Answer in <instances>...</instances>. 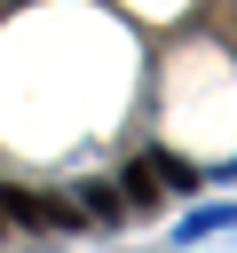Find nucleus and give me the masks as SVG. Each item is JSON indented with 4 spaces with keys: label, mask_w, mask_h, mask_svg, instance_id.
Instances as JSON below:
<instances>
[{
    "label": "nucleus",
    "mask_w": 237,
    "mask_h": 253,
    "mask_svg": "<svg viewBox=\"0 0 237 253\" xmlns=\"http://www.w3.org/2000/svg\"><path fill=\"white\" fill-rule=\"evenodd\" d=\"M150 166H158L166 190H198V166H182V158H166V150H150Z\"/></svg>",
    "instance_id": "f257e3e1"
},
{
    "label": "nucleus",
    "mask_w": 237,
    "mask_h": 253,
    "mask_svg": "<svg viewBox=\"0 0 237 253\" xmlns=\"http://www.w3.org/2000/svg\"><path fill=\"white\" fill-rule=\"evenodd\" d=\"M126 198H134V206H150V198H158V174H142V158L126 166Z\"/></svg>",
    "instance_id": "f03ea898"
}]
</instances>
